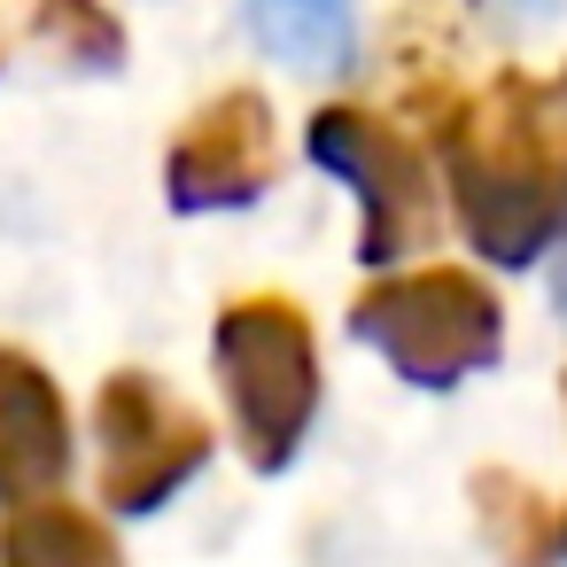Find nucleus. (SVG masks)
I'll return each instance as SVG.
<instances>
[{"instance_id": "obj_7", "label": "nucleus", "mask_w": 567, "mask_h": 567, "mask_svg": "<svg viewBox=\"0 0 567 567\" xmlns=\"http://www.w3.org/2000/svg\"><path fill=\"white\" fill-rule=\"evenodd\" d=\"M71 474V412L40 358L0 350V505H32Z\"/></svg>"}, {"instance_id": "obj_6", "label": "nucleus", "mask_w": 567, "mask_h": 567, "mask_svg": "<svg viewBox=\"0 0 567 567\" xmlns=\"http://www.w3.org/2000/svg\"><path fill=\"white\" fill-rule=\"evenodd\" d=\"M280 172V141H272V110L265 94L234 86L218 102H203L164 156V187L179 210H249Z\"/></svg>"}, {"instance_id": "obj_5", "label": "nucleus", "mask_w": 567, "mask_h": 567, "mask_svg": "<svg viewBox=\"0 0 567 567\" xmlns=\"http://www.w3.org/2000/svg\"><path fill=\"white\" fill-rule=\"evenodd\" d=\"M94 427H102V497L117 520L156 513L210 458V420L179 404L156 373H110L94 396Z\"/></svg>"}, {"instance_id": "obj_10", "label": "nucleus", "mask_w": 567, "mask_h": 567, "mask_svg": "<svg viewBox=\"0 0 567 567\" xmlns=\"http://www.w3.org/2000/svg\"><path fill=\"white\" fill-rule=\"evenodd\" d=\"M32 17V40L79 71V79H102V71H125V24L102 9V0H24Z\"/></svg>"}, {"instance_id": "obj_9", "label": "nucleus", "mask_w": 567, "mask_h": 567, "mask_svg": "<svg viewBox=\"0 0 567 567\" xmlns=\"http://www.w3.org/2000/svg\"><path fill=\"white\" fill-rule=\"evenodd\" d=\"M0 567H125V559H117V536L94 513L32 497L0 528Z\"/></svg>"}, {"instance_id": "obj_11", "label": "nucleus", "mask_w": 567, "mask_h": 567, "mask_svg": "<svg viewBox=\"0 0 567 567\" xmlns=\"http://www.w3.org/2000/svg\"><path fill=\"white\" fill-rule=\"evenodd\" d=\"M551 303L567 311V249H559V265H551Z\"/></svg>"}, {"instance_id": "obj_8", "label": "nucleus", "mask_w": 567, "mask_h": 567, "mask_svg": "<svg viewBox=\"0 0 567 567\" xmlns=\"http://www.w3.org/2000/svg\"><path fill=\"white\" fill-rule=\"evenodd\" d=\"M249 32L272 63H288L303 79L350 71V48H358L350 0H249Z\"/></svg>"}, {"instance_id": "obj_2", "label": "nucleus", "mask_w": 567, "mask_h": 567, "mask_svg": "<svg viewBox=\"0 0 567 567\" xmlns=\"http://www.w3.org/2000/svg\"><path fill=\"white\" fill-rule=\"evenodd\" d=\"M218 373H226V404L241 427L249 466L280 474L319 412V342L311 319L288 296H241L218 311Z\"/></svg>"}, {"instance_id": "obj_12", "label": "nucleus", "mask_w": 567, "mask_h": 567, "mask_svg": "<svg viewBox=\"0 0 567 567\" xmlns=\"http://www.w3.org/2000/svg\"><path fill=\"white\" fill-rule=\"evenodd\" d=\"M559 551H567V513H559Z\"/></svg>"}, {"instance_id": "obj_3", "label": "nucleus", "mask_w": 567, "mask_h": 567, "mask_svg": "<svg viewBox=\"0 0 567 567\" xmlns=\"http://www.w3.org/2000/svg\"><path fill=\"white\" fill-rule=\"evenodd\" d=\"M358 342H373L412 389H458L466 373H482L505 342V311L489 296V280L458 272V265H427V272H389L350 303Z\"/></svg>"}, {"instance_id": "obj_1", "label": "nucleus", "mask_w": 567, "mask_h": 567, "mask_svg": "<svg viewBox=\"0 0 567 567\" xmlns=\"http://www.w3.org/2000/svg\"><path fill=\"white\" fill-rule=\"evenodd\" d=\"M435 141L474 257L520 272L567 234V71H497L482 94L443 110Z\"/></svg>"}, {"instance_id": "obj_4", "label": "nucleus", "mask_w": 567, "mask_h": 567, "mask_svg": "<svg viewBox=\"0 0 567 567\" xmlns=\"http://www.w3.org/2000/svg\"><path fill=\"white\" fill-rule=\"evenodd\" d=\"M303 148H311V164H327L334 179L358 187V210H365L358 265H396V257H412L427 241V226H435V179H427L420 141H404L389 117H373L358 102H334V110L311 117Z\"/></svg>"}]
</instances>
